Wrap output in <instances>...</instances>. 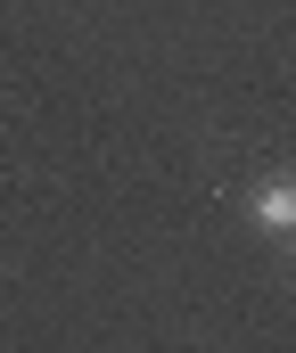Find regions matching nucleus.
<instances>
[{
	"label": "nucleus",
	"mask_w": 296,
	"mask_h": 353,
	"mask_svg": "<svg viewBox=\"0 0 296 353\" xmlns=\"http://www.w3.org/2000/svg\"><path fill=\"white\" fill-rule=\"evenodd\" d=\"M255 222L280 230V239L296 230V189H288V181H264V189H255Z\"/></svg>",
	"instance_id": "nucleus-1"
}]
</instances>
